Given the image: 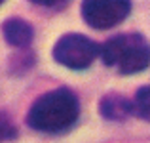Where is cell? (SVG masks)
<instances>
[{
    "mask_svg": "<svg viewBox=\"0 0 150 143\" xmlns=\"http://www.w3.org/2000/svg\"><path fill=\"white\" fill-rule=\"evenodd\" d=\"M80 101L70 88L46 92L33 103L27 113V124L42 134H63L76 124Z\"/></svg>",
    "mask_w": 150,
    "mask_h": 143,
    "instance_id": "1",
    "label": "cell"
},
{
    "mask_svg": "<svg viewBox=\"0 0 150 143\" xmlns=\"http://www.w3.org/2000/svg\"><path fill=\"white\" fill-rule=\"evenodd\" d=\"M99 55L106 67H114L120 74H137L146 71L150 48L141 33H122L105 40L99 46Z\"/></svg>",
    "mask_w": 150,
    "mask_h": 143,
    "instance_id": "2",
    "label": "cell"
},
{
    "mask_svg": "<svg viewBox=\"0 0 150 143\" xmlns=\"http://www.w3.org/2000/svg\"><path fill=\"white\" fill-rule=\"evenodd\" d=\"M99 55V44L80 33L63 34L53 46L55 63L70 71H86Z\"/></svg>",
    "mask_w": 150,
    "mask_h": 143,
    "instance_id": "3",
    "label": "cell"
},
{
    "mask_svg": "<svg viewBox=\"0 0 150 143\" xmlns=\"http://www.w3.org/2000/svg\"><path fill=\"white\" fill-rule=\"evenodd\" d=\"M129 11L131 0H82V17L95 31H106L120 25Z\"/></svg>",
    "mask_w": 150,
    "mask_h": 143,
    "instance_id": "4",
    "label": "cell"
},
{
    "mask_svg": "<svg viewBox=\"0 0 150 143\" xmlns=\"http://www.w3.org/2000/svg\"><path fill=\"white\" fill-rule=\"evenodd\" d=\"M99 113L106 120L120 122V120H127L131 114H135V105H133V101L129 97L112 92V94H106L101 97Z\"/></svg>",
    "mask_w": 150,
    "mask_h": 143,
    "instance_id": "5",
    "label": "cell"
},
{
    "mask_svg": "<svg viewBox=\"0 0 150 143\" xmlns=\"http://www.w3.org/2000/svg\"><path fill=\"white\" fill-rule=\"evenodd\" d=\"M2 34L10 46L27 48L34 38V29L29 21L21 17H10L2 25Z\"/></svg>",
    "mask_w": 150,
    "mask_h": 143,
    "instance_id": "6",
    "label": "cell"
},
{
    "mask_svg": "<svg viewBox=\"0 0 150 143\" xmlns=\"http://www.w3.org/2000/svg\"><path fill=\"white\" fill-rule=\"evenodd\" d=\"M133 105H135V113L143 120H148L150 118V90H148V86H141L137 90Z\"/></svg>",
    "mask_w": 150,
    "mask_h": 143,
    "instance_id": "7",
    "label": "cell"
},
{
    "mask_svg": "<svg viewBox=\"0 0 150 143\" xmlns=\"http://www.w3.org/2000/svg\"><path fill=\"white\" fill-rule=\"evenodd\" d=\"M15 136H17L15 124L10 120V117L6 113H0V143L8 141V139H13Z\"/></svg>",
    "mask_w": 150,
    "mask_h": 143,
    "instance_id": "8",
    "label": "cell"
},
{
    "mask_svg": "<svg viewBox=\"0 0 150 143\" xmlns=\"http://www.w3.org/2000/svg\"><path fill=\"white\" fill-rule=\"evenodd\" d=\"M29 2L36 4V6H44V8H55V6H63L69 0H29Z\"/></svg>",
    "mask_w": 150,
    "mask_h": 143,
    "instance_id": "9",
    "label": "cell"
},
{
    "mask_svg": "<svg viewBox=\"0 0 150 143\" xmlns=\"http://www.w3.org/2000/svg\"><path fill=\"white\" fill-rule=\"evenodd\" d=\"M2 2H4V0H0V4H2Z\"/></svg>",
    "mask_w": 150,
    "mask_h": 143,
    "instance_id": "10",
    "label": "cell"
}]
</instances>
